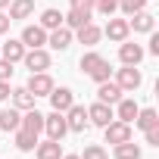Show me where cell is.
Returning <instances> with one entry per match:
<instances>
[{
	"instance_id": "cell-1",
	"label": "cell",
	"mask_w": 159,
	"mask_h": 159,
	"mask_svg": "<svg viewBox=\"0 0 159 159\" xmlns=\"http://www.w3.org/2000/svg\"><path fill=\"white\" fill-rule=\"evenodd\" d=\"M116 84H119L125 94H134V91L143 84V75H140L137 66H122V69L116 72Z\"/></svg>"
},
{
	"instance_id": "cell-4",
	"label": "cell",
	"mask_w": 159,
	"mask_h": 159,
	"mask_svg": "<svg viewBox=\"0 0 159 159\" xmlns=\"http://www.w3.org/2000/svg\"><path fill=\"white\" fill-rule=\"evenodd\" d=\"M44 131H47V137L50 140H62L66 134H69V125H66V116L62 112H50V116H44Z\"/></svg>"
},
{
	"instance_id": "cell-9",
	"label": "cell",
	"mask_w": 159,
	"mask_h": 159,
	"mask_svg": "<svg viewBox=\"0 0 159 159\" xmlns=\"http://www.w3.org/2000/svg\"><path fill=\"white\" fill-rule=\"evenodd\" d=\"M143 56H147V50H143L140 44H134V41H122V44H119V59H122V66H137Z\"/></svg>"
},
{
	"instance_id": "cell-29",
	"label": "cell",
	"mask_w": 159,
	"mask_h": 159,
	"mask_svg": "<svg viewBox=\"0 0 159 159\" xmlns=\"http://www.w3.org/2000/svg\"><path fill=\"white\" fill-rule=\"evenodd\" d=\"M119 10H122V16H134V13L147 10V0H119Z\"/></svg>"
},
{
	"instance_id": "cell-35",
	"label": "cell",
	"mask_w": 159,
	"mask_h": 159,
	"mask_svg": "<svg viewBox=\"0 0 159 159\" xmlns=\"http://www.w3.org/2000/svg\"><path fill=\"white\" fill-rule=\"evenodd\" d=\"M10 78H13V62H7L0 56V81H10Z\"/></svg>"
},
{
	"instance_id": "cell-16",
	"label": "cell",
	"mask_w": 159,
	"mask_h": 159,
	"mask_svg": "<svg viewBox=\"0 0 159 159\" xmlns=\"http://www.w3.org/2000/svg\"><path fill=\"white\" fill-rule=\"evenodd\" d=\"M47 97H50V106H53L56 112H66V109L75 103V94H72L69 88H53Z\"/></svg>"
},
{
	"instance_id": "cell-18",
	"label": "cell",
	"mask_w": 159,
	"mask_h": 159,
	"mask_svg": "<svg viewBox=\"0 0 159 159\" xmlns=\"http://www.w3.org/2000/svg\"><path fill=\"white\" fill-rule=\"evenodd\" d=\"M75 34H78V44H84V47H97V44H100V38H103V28H100V25H94V22H88V25L78 28Z\"/></svg>"
},
{
	"instance_id": "cell-24",
	"label": "cell",
	"mask_w": 159,
	"mask_h": 159,
	"mask_svg": "<svg viewBox=\"0 0 159 159\" xmlns=\"http://www.w3.org/2000/svg\"><path fill=\"white\" fill-rule=\"evenodd\" d=\"M88 22H91V13H81V10H69V13L62 16V25L72 28V31H78V28L88 25Z\"/></svg>"
},
{
	"instance_id": "cell-23",
	"label": "cell",
	"mask_w": 159,
	"mask_h": 159,
	"mask_svg": "<svg viewBox=\"0 0 159 159\" xmlns=\"http://www.w3.org/2000/svg\"><path fill=\"white\" fill-rule=\"evenodd\" d=\"M112 156H116V159H140V156H143V150H140L134 140H125V143H116Z\"/></svg>"
},
{
	"instance_id": "cell-13",
	"label": "cell",
	"mask_w": 159,
	"mask_h": 159,
	"mask_svg": "<svg viewBox=\"0 0 159 159\" xmlns=\"http://www.w3.org/2000/svg\"><path fill=\"white\" fill-rule=\"evenodd\" d=\"M0 56H3L7 62H22V56H25V44L19 41V38H10V41H0Z\"/></svg>"
},
{
	"instance_id": "cell-31",
	"label": "cell",
	"mask_w": 159,
	"mask_h": 159,
	"mask_svg": "<svg viewBox=\"0 0 159 159\" xmlns=\"http://www.w3.org/2000/svg\"><path fill=\"white\" fill-rule=\"evenodd\" d=\"M100 59H103V56H100V53H97V50H88V53H84V56H81V62H78V66H81V72H84V75H88V72H91V69H94V66H97V62H100Z\"/></svg>"
},
{
	"instance_id": "cell-40",
	"label": "cell",
	"mask_w": 159,
	"mask_h": 159,
	"mask_svg": "<svg viewBox=\"0 0 159 159\" xmlns=\"http://www.w3.org/2000/svg\"><path fill=\"white\" fill-rule=\"evenodd\" d=\"M10 7V0H0V10H7Z\"/></svg>"
},
{
	"instance_id": "cell-15",
	"label": "cell",
	"mask_w": 159,
	"mask_h": 159,
	"mask_svg": "<svg viewBox=\"0 0 159 159\" xmlns=\"http://www.w3.org/2000/svg\"><path fill=\"white\" fill-rule=\"evenodd\" d=\"M122 97H125V91H122L116 81H100V84H97V100H100V103H109V106H116Z\"/></svg>"
},
{
	"instance_id": "cell-33",
	"label": "cell",
	"mask_w": 159,
	"mask_h": 159,
	"mask_svg": "<svg viewBox=\"0 0 159 159\" xmlns=\"http://www.w3.org/2000/svg\"><path fill=\"white\" fill-rule=\"evenodd\" d=\"M72 10H81V13H94V3L97 0H69Z\"/></svg>"
},
{
	"instance_id": "cell-17",
	"label": "cell",
	"mask_w": 159,
	"mask_h": 159,
	"mask_svg": "<svg viewBox=\"0 0 159 159\" xmlns=\"http://www.w3.org/2000/svg\"><path fill=\"white\" fill-rule=\"evenodd\" d=\"M19 128H25L28 134H34V137H38V134L44 131V112H38L34 106H31V109H25V112H22V125H19Z\"/></svg>"
},
{
	"instance_id": "cell-36",
	"label": "cell",
	"mask_w": 159,
	"mask_h": 159,
	"mask_svg": "<svg viewBox=\"0 0 159 159\" xmlns=\"http://www.w3.org/2000/svg\"><path fill=\"white\" fill-rule=\"evenodd\" d=\"M147 53L159 56V34H156V31H150V47H147Z\"/></svg>"
},
{
	"instance_id": "cell-12",
	"label": "cell",
	"mask_w": 159,
	"mask_h": 159,
	"mask_svg": "<svg viewBox=\"0 0 159 159\" xmlns=\"http://www.w3.org/2000/svg\"><path fill=\"white\" fill-rule=\"evenodd\" d=\"M10 13V22H25V19H31L34 16V0H10V7H7Z\"/></svg>"
},
{
	"instance_id": "cell-3",
	"label": "cell",
	"mask_w": 159,
	"mask_h": 159,
	"mask_svg": "<svg viewBox=\"0 0 159 159\" xmlns=\"http://www.w3.org/2000/svg\"><path fill=\"white\" fill-rule=\"evenodd\" d=\"M22 62H25V69H28V72H47L53 59H50V53H47L44 47H34V50H25Z\"/></svg>"
},
{
	"instance_id": "cell-39",
	"label": "cell",
	"mask_w": 159,
	"mask_h": 159,
	"mask_svg": "<svg viewBox=\"0 0 159 159\" xmlns=\"http://www.w3.org/2000/svg\"><path fill=\"white\" fill-rule=\"evenodd\" d=\"M62 159H81V156H78V153H69V156H62Z\"/></svg>"
},
{
	"instance_id": "cell-28",
	"label": "cell",
	"mask_w": 159,
	"mask_h": 159,
	"mask_svg": "<svg viewBox=\"0 0 159 159\" xmlns=\"http://www.w3.org/2000/svg\"><path fill=\"white\" fill-rule=\"evenodd\" d=\"M88 75H91L94 81L100 84V81H109V75H112V69H109V62H106V59H100V62H97V66H94V69H91Z\"/></svg>"
},
{
	"instance_id": "cell-34",
	"label": "cell",
	"mask_w": 159,
	"mask_h": 159,
	"mask_svg": "<svg viewBox=\"0 0 159 159\" xmlns=\"http://www.w3.org/2000/svg\"><path fill=\"white\" fill-rule=\"evenodd\" d=\"M143 140H147L150 147H159V125H153V128H147V131H143Z\"/></svg>"
},
{
	"instance_id": "cell-26",
	"label": "cell",
	"mask_w": 159,
	"mask_h": 159,
	"mask_svg": "<svg viewBox=\"0 0 159 159\" xmlns=\"http://www.w3.org/2000/svg\"><path fill=\"white\" fill-rule=\"evenodd\" d=\"M13 134H16V150H22V153H34V147H38V137H34V134H28L25 128H16Z\"/></svg>"
},
{
	"instance_id": "cell-27",
	"label": "cell",
	"mask_w": 159,
	"mask_h": 159,
	"mask_svg": "<svg viewBox=\"0 0 159 159\" xmlns=\"http://www.w3.org/2000/svg\"><path fill=\"white\" fill-rule=\"evenodd\" d=\"M134 125H137L140 131H147V128L159 125V112H156V109H137V116H134Z\"/></svg>"
},
{
	"instance_id": "cell-10",
	"label": "cell",
	"mask_w": 159,
	"mask_h": 159,
	"mask_svg": "<svg viewBox=\"0 0 159 159\" xmlns=\"http://www.w3.org/2000/svg\"><path fill=\"white\" fill-rule=\"evenodd\" d=\"M34 97H47L56 84H53V78L47 75V72H31V78H28V84H25Z\"/></svg>"
},
{
	"instance_id": "cell-14",
	"label": "cell",
	"mask_w": 159,
	"mask_h": 159,
	"mask_svg": "<svg viewBox=\"0 0 159 159\" xmlns=\"http://www.w3.org/2000/svg\"><path fill=\"white\" fill-rule=\"evenodd\" d=\"M128 28H131V31H137V34H150V31L156 28V19H153V13L140 10V13L128 16Z\"/></svg>"
},
{
	"instance_id": "cell-7",
	"label": "cell",
	"mask_w": 159,
	"mask_h": 159,
	"mask_svg": "<svg viewBox=\"0 0 159 159\" xmlns=\"http://www.w3.org/2000/svg\"><path fill=\"white\" fill-rule=\"evenodd\" d=\"M103 134H106V143H125V140H131V125L128 122H119V119H112L106 128H103Z\"/></svg>"
},
{
	"instance_id": "cell-21",
	"label": "cell",
	"mask_w": 159,
	"mask_h": 159,
	"mask_svg": "<svg viewBox=\"0 0 159 159\" xmlns=\"http://www.w3.org/2000/svg\"><path fill=\"white\" fill-rule=\"evenodd\" d=\"M19 125H22V112H19L16 106L0 109V131H16Z\"/></svg>"
},
{
	"instance_id": "cell-19",
	"label": "cell",
	"mask_w": 159,
	"mask_h": 159,
	"mask_svg": "<svg viewBox=\"0 0 159 159\" xmlns=\"http://www.w3.org/2000/svg\"><path fill=\"white\" fill-rule=\"evenodd\" d=\"M137 109H140V106L134 103V97H122V100L116 103V109H112V112H116V119H119V122H128V125H131V122H134V116H137Z\"/></svg>"
},
{
	"instance_id": "cell-32",
	"label": "cell",
	"mask_w": 159,
	"mask_h": 159,
	"mask_svg": "<svg viewBox=\"0 0 159 159\" xmlns=\"http://www.w3.org/2000/svg\"><path fill=\"white\" fill-rule=\"evenodd\" d=\"M81 159H109V153H106V150H103L100 143H91V147H84Z\"/></svg>"
},
{
	"instance_id": "cell-5",
	"label": "cell",
	"mask_w": 159,
	"mask_h": 159,
	"mask_svg": "<svg viewBox=\"0 0 159 159\" xmlns=\"http://www.w3.org/2000/svg\"><path fill=\"white\" fill-rule=\"evenodd\" d=\"M103 34H106L109 41H116V44L128 41V34H131V28H128V19H119V16H109V22L103 25Z\"/></svg>"
},
{
	"instance_id": "cell-38",
	"label": "cell",
	"mask_w": 159,
	"mask_h": 159,
	"mask_svg": "<svg viewBox=\"0 0 159 159\" xmlns=\"http://www.w3.org/2000/svg\"><path fill=\"white\" fill-rule=\"evenodd\" d=\"M10 25H13V22H10V16L0 10V34H7V31H10Z\"/></svg>"
},
{
	"instance_id": "cell-6",
	"label": "cell",
	"mask_w": 159,
	"mask_h": 159,
	"mask_svg": "<svg viewBox=\"0 0 159 159\" xmlns=\"http://www.w3.org/2000/svg\"><path fill=\"white\" fill-rule=\"evenodd\" d=\"M112 119H116V112H112V106H109V103H100V100H97L94 106H88V122H91V125L106 128Z\"/></svg>"
},
{
	"instance_id": "cell-25",
	"label": "cell",
	"mask_w": 159,
	"mask_h": 159,
	"mask_svg": "<svg viewBox=\"0 0 159 159\" xmlns=\"http://www.w3.org/2000/svg\"><path fill=\"white\" fill-rule=\"evenodd\" d=\"M38 25H41L44 31H53V28H59V25H62V13L50 7V10H44V13H41V19H38Z\"/></svg>"
},
{
	"instance_id": "cell-11",
	"label": "cell",
	"mask_w": 159,
	"mask_h": 159,
	"mask_svg": "<svg viewBox=\"0 0 159 159\" xmlns=\"http://www.w3.org/2000/svg\"><path fill=\"white\" fill-rule=\"evenodd\" d=\"M72 38H75V31L66 28V25H59V28L47 31V47H53V50H69V47H72Z\"/></svg>"
},
{
	"instance_id": "cell-20",
	"label": "cell",
	"mask_w": 159,
	"mask_h": 159,
	"mask_svg": "<svg viewBox=\"0 0 159 159\" xmlns=\"http://www.w3.org/2000/svg\"><path fill=\"white\" fill-rule=\"evenodd\" d=\"M34 156L38 159H62V140H44V143H38L34 147Z\"/></svg>"
},
{
	"instance_id": "cell-8",
	"label": "cell",
	"mask_w": 159,
	"mask_h": 159,
	"mask_svg": "<svg viewBox=\"0 0 159 159\" xmlns=\"http://www.w3.org/2000/svg\"><path fill=\"white\" fill-rule=\"evenodd\" d=\"M19 41L25 44V50L47 47V31H44L41 25H25V28H22V34H19Z\"/></svg>"
},
{
	"instance_id": "cell-22",
	"label": "cell",
	"mask_w": 159,
	"mask_h": 159,
	"mask_svg": "<svg viewBox=\"0 0 159 159\" xmlns=\"http://www.w3.org/2000/svg\"><path fill=\"white\" fill-rule=\"evenodd\" d=\"M34 100H38V97H34L28 88H16V91H13V106H16L19 112L31 109V106H34Z\"/></svg>"
},
{
	"instance_id": "cell-2",
	"label": "cell",
	"mask_w": 159,
	"mask_h": 159,
	"mask_svg": "<svg viewBox=\"0 0 159 159\" xmlns=\"http://www.w3.org/2000/svg\"><path fill=\"white\" fill-rule=\"evenodd\" d=\"M66 125H69V131H75V134H81V131H88L91 128V122H88V106H78V103H72L66 112Z\"/></svg>"
},
{
	"instance_id": "cell-37",
	"label": "cell",
	"mask_w": 159,
	"mask_h": 159,
	"mask_svg": "<svg viewBox=\"0 0 159 159\" xmlns=\"http://www.w3.org/2000/svg\"><path fill=\"white\" fill-rule=\"evenodd\" d=\"M10 94H13L10 81H0V103H7V100H10Z\"/></svg>"
},
{
	"instance_id": "cell-30",
	"label": "cell",
	"mask_w": 159,
	"mask_h": 159,
	"mask_svg": "<svg viewBox=\"0 0 159 159\" xmlns=\"http://www.w3.org/2000/svg\"><path fill=\"white\" fill-rule=\"evenodd\" d=\"M94 10H97L100 16H106V19H109V16H116V13H119V0H97Z\"/></svg>"
}]
</instances>
